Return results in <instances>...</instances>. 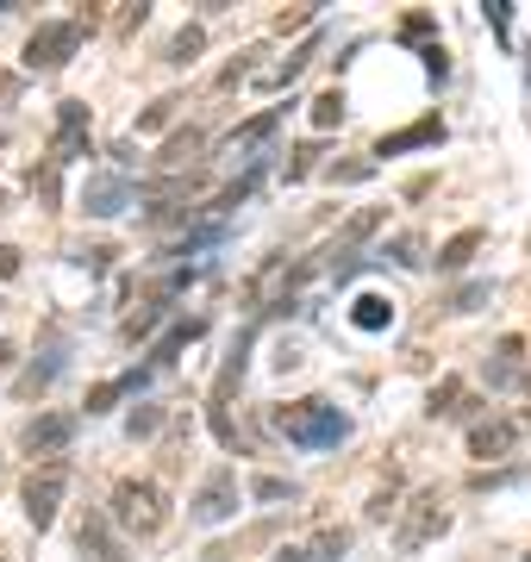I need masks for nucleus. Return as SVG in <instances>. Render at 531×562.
<instances>
[{"label":"nucleus","instance_id":"1","mask_svg":"<svg viewBox=\"0 0 531 562\" xmlns=\"http://www.w3.org/2000/svg\"><path fill=\"white\" fill-rule=\"evenodd\" d=\"M275 425H282L294 443L307 450H331V443L350 438V419L338 413L331 401H294V406H275Z\"/></svg>","mask_w":531,"mask_h":562},{"label":"nucleus","instance_id":"2","mask_svg":"<svg viewBox=\"0 0 531 562\" xmlns=\"http://www.w3.org/2000/svg\"><path fill=\"white\" fill-rule=\"evenodd\" d=\"M113 525L125 538H157L169 525V494L157 482H120L113 487Z\"/></svg>","mask_w":531,"mask_h":562},{"label":"nucleus","instance_id":"3","mask_svg":"<svg viewBox=\"0 0 531 562\" xmlns=\"http://www.w3.org/2000/svg\"><path fill=\"white\" fill-rule=\"evenodd\" d=\"M82 44V25L76 20H50L38 25L32 38H25V69H38V76H50V69H63L69 63V50Z\"/></svg>","mask_w":531,"mask_h":562},{"label":"nucleus","instance_id":"4","mask_svg":"<svg viewBox=\"0 0 531 562\" xmlns=\"http://www.w3.org/2000/svg\"><path fill=\"white\" fill-rule=\"evenodd\" d=\"M63 487H69V462H63V457H57V462H44V469H32V475H25V494H20V501H25V519L38 525V531H44L50 519H57Z\"/></svg>","mask_w":531,"mask_h":562},{"label":"nucleus","instance_id":"5","mask_svg":"<svg viewBox=\"0 0 531 562\" xmlns=\"http://www.w3.org/2000/svg\"><path fill=\"white\" fill-rule=\"evenodd\" d=\"M76 425H82L76 413H38V419L20 431V443L32 450V457H50V462H57V450H69V438H76Z\"/></svg>","mask_w":531,"mask_h":562},{"label":"nucleus","instance_id":"6","mask_svg":"<svg viewBox=\"0 0 531 562\" xmlns=\"http://www.w3.org/2000/svg\"><path fill=\"white\" fill-rule=\"evenodd\" d=\"M238 513V475L231 469H213L201 482V494H194V525H219Z\"/></svg>","mask_w":531,"mask_h":562},{"label":"nucleus","instance_id":"7","mask_svg":"<svg viewBox=\"0 0 531 562\" xmlns=\"http://www.w3.org/2000/svg\"><path fill=\"white\" fill-rule=\"evenodd\" d=\"M82 150H88V106L82 101H63L57 106V150H50V157L69 162V157H82Z\"/></svg>","mask_w":531,"mask_h":562},{"label":"nucleus","instance_id":"8","mask_svg":"<svg viewBox=\"0 0 531 562\" xmlns=\"http://www.w3.org/2000/svg\"><path fill=\"white\" fill-rule=\"evenodd\" d=\"M444 525H450V513L438 506V494H419V501H413L407 531H400V550H419V543H426V538H438Z\"/></svg>","mask_w":531,"mask_h":562},{"label":"nucleus","instance_id":"9","mask_svg":"<svg viewBox=\"0 0 531 562\" xmlns=\"http://www.w3.org/2000/svg\"><path fill=\"white\" fill-rule=\"evenodd\" d=\"M512 443H519V419H482L470 431L475 457H512Z\"/></svg>","mask_w":531,"mask_h":562},{"label":"nucleus","instance_id":"10","mask_svg":"<svg viewBox=\"0 0 531 562\" xmlns=\"http://www.w3.org/2000/svg\"><path fill=\"white\" fill-rule=\"evenodd\" d=\"M438 138H444V120L426 113V120L407 125V132H388V138L375 144V157H400V150H419V144H438Z\"/></svg>","mask_w":531,"mask_h":562},{"label":"nucleus","instance_id":"11","mask_svg":"<svg viewBox=\"0 0 531 562\" xmlns=\"http://www.w3.org/2000/svg\"><path fill=\"white\" fill-rule=\"evenodd\" d=\"M482 244H488V232H475V225H470V232H456L450 244H438V269H463Z\"/></svg>","mask_w":531,"mask_h":562},{"label":"nucleus","instance_id":"12","mask_svg":"<svg viewBox=\"0 0 531 562\" xmlns=\"http://www.w3.org/2000/svg\"><path fill=\"white\" fill-rule=\"evenodd\" d=\"M275 125H282V106H269V113H257L250 125H238V132H231V157H238V150H257Z\"/></svg>","mask_w":531,"mask_h":562},{"label":"nucleus","instance_id":"13","mask_svg":"<svg viewBox=\"0 0 531 562\" xmlns=\"http://www.w3.org/2000/svg\"><path fill=\"white\" fill-rule=\"evenodd\" d=\"M120 201H125V181H113V176H101V181H88V213H120Z\"/></svg>","mask_w":531,"mask_h":562},{"label":"nucleus","instance_id":"14","mask_svg":"<svg viewBox=\"0 0 531 562\" xmlns=\"http://www.w3.org/2000/svg\"><path fill=\"white\" fill-rule=\"evenodd\" d=\"M76 538H82V550H94V562H120V543L106 538L101 519H82V531H76Z\"/></svg>","mask_w":531,"mask_h":562},{"label":"nucleus","instance_id":"15","mask_svg":"<svg viewBox=\"0 0 531 562\" xmlns=\"http://www.w3.org/2000/svg\"><path fill=\"white\" fill-rule=\"evenodd\" d=\"M350 319L363 325V331H382V325L394 319V306L382 301V294H363V301H357V313H350Z\"/></svg>","mask_w":531,"mask_h":562},{"label":"nucleus","instance_id":"16","mask_svg":"<svg viewBox=\"0 0 531 562\" xmlns=\"http://www.w3.org/2000/svg\"><path fill=\"white\" fill-rule=\"evenodd\" d=\"M194 150H201V132L188 125V132H176V138L163 144V157H157V162H163V169H182V162L194 157Z\"/></svg>","mask_w":531,"mask_h":562},{"label":"nucleus","instance_id":"17","mask_svg":"<svg viewBox=\"0 0 531 562\" xmlns=\"http://www.w3.org/2000/svg\"><path fill=\"white\" fill-rule=\"evenodd\" d=\"M138 382H144V375H120V382H101L94 394H88V413H106V406L120 401V394H132Z\"/></svg>","mask_w":531,"mask_h":562},{"label":"nucleus","instance_id":"18","mask_svg":"<svg viewBox=\"0 0 531 562\" xmlns=\"http://www.w3.org/2000/svg\"><path fill=\"white\" fill-rule=\"evenodd\" d=\"M338 120H344V94L331 88V94H319V101H313V125L326 132V125H338Z\"/></svg>","mask_w":531,"mask_h":562},{"label":"nucleus","instance_id":"19","mask_svg":"<svg viewBox=\"0 0 531 562\" xmlns=\"http://www.w3.org/2000/svg\"><path fill=\"white\" fill-rule=\"evenodd\" d=\"M188 338H201V319H182V325H176V331H169V338L157 344V362H169V357H176V350H182Z\"/></svg>","mask_w":531,"mask_h":562},{"label":"nucleus","instance_id":"20","mask_svg":"<svg viewBox=\"0 0 531 562\" xmlns=\"http://www.w3.org/2000/svg\"><path fill=\"white\" fill-rule=\"evenodd\" d=\"M250 494H257V501H294V482H282V475H257Z\"/></svg>","mask_w":531,"mask_h":562},{"label":"nucleus","instance_id":"21","mask_svg":"<svg viewBox=\"0 0 531 562\" xmlns=\"http://www.w3.org/2000/svg\"><path fill=\"white\" fill-rule=\"evenodd\" d=\"M482 301H488V288L475 281V288H463V294H450V301H444V313H475Z\"/></svg>","mask_w":531,"mask_h":562},{"label":"nucleus","instance_id":"22","mask_svg":"<svg viewBox=\"0 0 531 562\" xmlns=\"http://www.w3.org/2000/svg\"><path fill=\"white\" fill-rule=\"evenodd\" d=\"M375 225H382V206H369V213H357V220L344 225V244H357V238H369V232H375Z\"/></svg>","mask_w":531,"mask_h":562},{"label":"nucleus","instance_id":"23","mask_svg":"<svg viewBox=\"0 0 531 562\" xmlns=\"http://www.w3.org/2000/svg\"><path fill=\"white\" fill-rule=\"evenodd\" d=\"M456 401H463V382H444L431 394V413H456Z\"/></svg>","mask_w":531,"mask_h":562},{"label":"nucleus","instance_id":"24","mask_svg":"<svg viewBox=\"0 0 531 562\" xmlns=\"http://www.w3.org/2000/svg\"><path fill=\"white\" fill-rule=\"evenodd\" d=\"M194 50H201V32H182V38L169 44V63H194Z\"/></svg>","mask_w":531,"mask_h":562},{"label":"nucleus","instance_id":"25","mask_svg":"<svg viewBox=\"0 0 531 562\" xmlns=\"http://www.w3.org/2000/svg\"><path fill=\"white\" fill-rule=\"evenodd\" d=\"M369 176H375V162H338V169H331V181H369Z\"/></svg>","mask_w":531,"mask_h":562},{"label":"nucleus","instance_id":"26","mask_svg":"<svg viewBox=\"0 0 531 562\" xmlns=\"http://www.w3.org/2000/svg\"><path fill=\"white\" fill-rule=\"evenodd\" d=\"M169 113H176V101H157V106H150V113H144V120H138V132H157V125H163Z\"/></svg>","mask_w":531,"mask_h":562},{"label":"nucleus","instance_id":"27","mask_svg":"<svg viewBox=\"0 0 531 562\" xmlns=\"http://www.w3.org/2000/svg\"><path fill=\"white\" fill-rule=\"evenodd\" d=\"M431 32V13H413V20H400V38H426Z\"/></svg>","mask_w":531,"mask_h":562},{"label":"nucleus","instance_id":"28","mask_svg":"<svg viewBox=\"0 0 531 562\" xmlns=\"http://www.w3.org/2000/svg\"><path fill=\"white\" fill-rule=\"evenodd\" d=\"M344 543H350L344 531H326V538H319V557H326V562H331V557H344Z\"/></svg>","mask_w":531,"mask_h":562},{"label":"nucleus","instance_id":"29","mask_svg":"<svg viewBox=\"0 0 531 562\" xmlns=\"http://www.w3.org/2000/svg\"><path fill=\"white\" fill-rule=\"evenodd\" d=\"M488 20H494V32L507 38V25H512V7H507V0H494V7H488Z\"/></svg>","mask_w":531,"mask_h":562},{"label":"nucleus","instance_id":"30","mask_svg":"<svg viewBox=\"0 0 531 562\" xmlns=\"http://www.w3.org/2000/svg\"><path fill=\"white\" fill-rule=\"evenodd\" d=\"M157 425H163V413L150 406V413H138V419H132V438H144V431H157Z\"/></svg>","mask_w":531,"mask_h":562},{"label":"nucleus","instance_id":"31","mask_svg":"<svg viewBox=\"0 0 531 562\" xmlns=\"http://www.w3.org/2000/svg\"><path fill=\"white\" fill-rule=\"evenodd\" d=\"M275 562H326V557H319V550H307V543H294V550H282Z\"/></svg>","mask_w":531,"mask_h":562},{"label":"nucleus","instance_id":"32","mask_svg":"<svg viewBox=\"0 0 531 562\" xmlns=\"http://www.w3.org/2000/svg\"><path fill=\"white\" fill-rule=\"evenodd\" d=\"M20 276V250H0V281H13Z\"/></svg>","mask_w":531,"mask_h":562},{"label":"nucleus","instance_id":"33","mask_svg":"<svg viewBox=\"0 0 531 562\" xmlns=\"http://www.w3.org/2000/svg\"><path fill=\"white\" fill-rule=\"evenodd\" d=\"M7 362H13V344H0V375H7Z\"/></svg>","mask_w":531,"mask_h":562},{"label":"nucleus","instance_id":"34","mask_svg":"<svg viewBox=\"0 0 531 562\" xmlns=\"http://www.w3.org/2000/svg\"><path fill=\"white\" fill-rule=\"evenodd\" d=\"M0 213H7V194H0Z\"/></svg>","mask_w":531,"mask_h":562},{"label":"nucleus","instance_id":"35","mask_svg":"<svg viewBox=\"0 0 531 562\" xmlns=\"http://www.w3.org/2000/svg\"><path fill=\"white\" fill-rule=\"evenodd\" d=\"M0 562H7V550H0Z\"/></svg>","mask_w":531,"mask_h":562},{"label":"nucleus","instance_id":"36","mask_svg":"<svg viewBox=\"0 0 531 562\" xmlns=\"http://www.w3.org/2000/svg\"><path fill=\"white\" fill-rule=\"evenodd\" d=\"M526 562H531V557H526Z\"/></svg>","mask_w":531,"mask_h":562}]
</instances>
